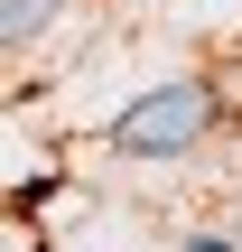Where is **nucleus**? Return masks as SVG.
Returning a JSON list of instances; mask_svg holds the SVG:
<instances>
[{
    "instance_id": "1",
    "label": "nucleus",
    "mask_w": 242,
    "mask_h": 252,
    "mask_svg": "<svg viewBox=\"0 0 242 252\" xmlns=\"http://www.w3.org/2000/svg\"><path fill=\"white\" fill-rule=\"evenodd\" d=\"M205 122H215L205 84H168V94H149L140 112H121V122H112V140H121L131 159H159V150H187Z\"/></svg>"
},
{
    "instance_id": "2",
    "label": "nucleus",
    "mask_w": 242,
    "mask_h": 252,
    "mask_svg": "<svg viewBox=\"0 0 242 252\" xmlns=\"http://www.w3.org/2000/svg\"><path fill=\"white\" fill-rule=\"evenodd\" d=\"M47 9H56V0H9V37H28V28H47Z\"/></svg>"
},
{
    "instance_id": "3",
    "label": "nucleus",
    "mask_w": 242,
    "mask_h": 252,
    "mask_svg": "<svg viewBox=\"0 0 242 252\" xmlns=\"http://www.w3.org/2000/svg\"><path fill=\"white\" fill-rule=\"evenodd\" d=\"M187 252H233V243H224V234H196V243H187Z\"/></svg>"
}]
</instances>
